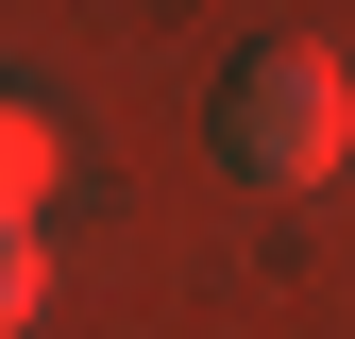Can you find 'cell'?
<instances>
[{"mask_svg":"<svg viewBox=\"0 0 355 339\" xmlns=\"http://www.w3.org/2000/svg\"><path fill=\"white\" fill-rule=\"evenodd\" d=\"M338 153H355L338 51H304V34L237 51V85H220V170H237V187H338Z\"/></svg>","mask_w":355,"mask_h":339,"instance_id":"cell-1","label":"cell"},{"mask_svg":"<svg viewBox=\"0 0 355 339\" xmlns=\"http://www.w3.org/2000/svg\"><path fill=\"white\" fill-rule=\"evenodd\" d=\"M51 170H68V153H51V119L0 102V221H17V238H34V204H51Z\"/></svg>","mask_w":355,"mask_h":339,"instance_id":"cell-2","label":"cell"},{"mask_svg":"<svg viewBox=\"0 0 355 339\" xmlns=\"http://www.w3.org/2000/svg\"><path fill=\"white\" fill-rule=\"evenodd\" d=\"M34 306H51V254H34V238H17V221H0V339H17V322H34Z\"/></svg>","mask_w":355,"mask_h":339,"instance_id":"cell-3","label":"cell"}]
</instances>
